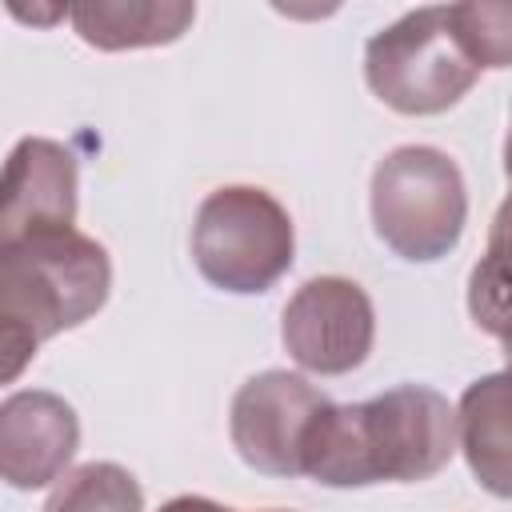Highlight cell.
I'll return each mask as SVG.
<instances>
[{"mask_svg": "<svg viewBox=\"0 0 512 512\" xmlns=\"http://www.w3.org/2000/svg\"><path fill=\"white\" fill-rule=\"evenodd\" d=\"M332 400L300 372L268 368L240 384L228 412L232 448L264 476H300V448L312 420Z\"/></svg>", "mask_w": 512, "mask_h": 512, "instance_id": "7", "label": "cell"}, {"mask_svg": "<svg viewBox=\"0 0 512 512\" xmlns=\"http://www.w3.org/2000/svg\"><path fill=\"white\" fill-rule=\"evenodd\" d=\"M288 356L312 376H344L360 368L376 340V308L348 276H316L296 288L280 316Z\"/></svg>", "mask_w": 512, "mask_h": 512, "instance_id": "6", "label": "cell"}, {"mask_svg": "<svg viewBox=\"0 0 512 512\" xmlns=\"http://www.w3.org/2000/svg\"><path fill=\"white\" fill-rule=\"evenodd\" d=\"M44 512H144V492L128 468L112 460H88L64 472Z\"/></svg>", "mask_w": 512, "mask_h": 512, "instance_id": "12", "label": "cell"}, {"mask_svg": "<svg viewBox=\"0 0 512 512\" xmlns=\"http://www.w3.org/2000/svg\"><path fill=\"white\" fill-rule=\"evenodd\" d=\"M112 292V260L100 240L56 228L0 244V312L52 340L80 328Z\"/></svg>", "mask_w": 512, "mask_h": 512, "instance_id": "3", "label": "cell"}, {"mask_svg": "<svg viewBox=\"0 0 512 512\" xmlns=\"http://www.w3.org/2000/svg\"><path fill=\"white\" fill-rule=\"evenodd\" d=\"M468 192L456 160L428 144L392 148L372 172L376 236L404 260L428 264L460 244Z\"/></svg>", "mask_w": 512, "mask_h": 512, "instance_id": "5", "label": "cell"}, {"mask_svg": "<svg viewBox=\"0 0 512 512\" xmlns=\"http://www.w3.org/2000/svg\"><path fill=\"white\" fill-rule=\"evenodd\" d=\"M80 444L76 408L44 388L0 400V480L32 492L64 476Z\"/></svg>", "mask_w": 512, "mask_h": 512, "instance_id": "9", "label": "cell"}, {"mask_svg": "<svg viewBox=\"0 0 512 512\" xmlns=\"http://www.w3.org/2000/svg\"><path fill=\"white\" fill-rule=\"evenodd\" d=\"M512 60L508 4H428L364 44V80L400 116H436L460 104L484 68Z\"/></svg>", "mask_w": 512, "mask_h": 512, "instance_id": "2", "label": "cell"}, {"mask_svg": "<svg viewBox=\"0 0 512 512\" xmlns=\"http://www.w3.org/2000/svg\"><path fill=\"white\" fill-rule=\"evenodd\" d=\"M76 224V156L48 136H24L0 168V244Z\"/></svg>", "mask_w": 512, "mask_h": 512, "instance_id": "8", "label": "cell"}, {"mask_svg": "<svg viewBox=\"0 0 512 512\" xmlns=\"http://www.w3.org/2000/svg\"><path fill=\"white\" fill-rule=\"evenodd\" d=\"M456 444L468 456V468L492 496L512 492V436H508V376L492 372L464 388L456 408Z\"/></svg>", "mask_w": 512, "mask_h": 512, "instance_id": "11", "label": "cell"}, {"mask_svg": "<svg viewBox=\"0 0 512 512\" xmlns=\"http://www.w3.org/2000/svg\"><path fill=\"white\" fill-rule=\"evenodd\" d=\"M40 344L44 340L32 328H24L20 320H12V316L0 312V388L24 376V368L36 360Z\"/></svg>", "mask_w": 512, "mask_h": 512, "instance_id": "13", "label": "cell"}, {"mask_svg": "<svg viewBox=\"0 0 512 512\" xmlns=\"http://www.w3.org/2000/svg\"><path fill=\"white\" fill-rule=\"evenodd\" d=\"M160 512H236V508H224L208 496H176V500L160 504Z\"/></svg>", "mask_w": 512, "mask_h": 512, "instance_id": "14", "label": "cell"}, {"mask_svg": "<svg viewBox=\"0 0 512 512\" xmlns=\"http://www.w3.org/2000/svg\"><path fill=\"white\" fill-rule=\"evenodd\" d=\"M68 20L76 36L100 52L156 48L188 32V24L196 20V4L188 0H84V4H68Z\"/></svg>", "mask_w": 512, "mask_h": 512, "instance_id": "10", "label": "cell"}, {"mask_svg": "<svg viewBox=\"0 0 512 512\" xmlns=\"http://www.w3.org/2000/svg\"><path fill=\"white\" fill-rule=\"evenodd\" d=\"M192 260L212 288L232 296H260L296 260L292 216L264 188H216L196 208Z\"/></svg>", "mask_w": 512, "mask_h": 512, "instance_id": "4", "label": "cell"}, {"mask_svg": "<svg viewBox=\"0 0 512 512\" xmlns=\"http://www.w3.org/2000/svg\"><path fill=\"white\" fill-rule=\"evenodd\" d=\"M268 512H284V508H268Z\"/></svg>", "mask_w": 512, "mask_h": 512, "instance_id": "15", "label": "cell"}, {"mask_svg": "<svg viewBox=\"0 0 512 512\" xmlns=\"http://www.w3.org/2000/svg\"><path fill=\"white\" fill-rule=\"evenodd\" d=\"M456 452V408L428 384H400L364 404H328L300 448V476L324 488L416 484Z\"/></svg>", "mask_w": 512, "mask_h": 512, "instance_id": "1", "label": "cell"}]
</instances>
